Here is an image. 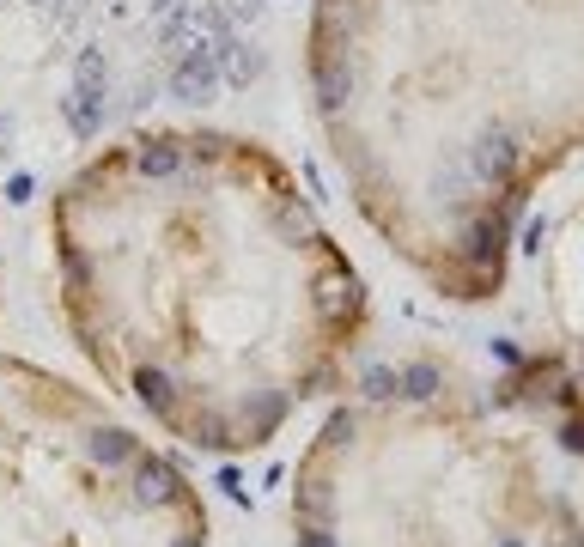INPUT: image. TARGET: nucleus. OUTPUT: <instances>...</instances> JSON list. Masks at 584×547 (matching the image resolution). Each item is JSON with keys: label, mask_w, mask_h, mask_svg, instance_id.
<instances>
[{"label": "nucleus", "mask_w": 584, "mask_h": 547, "mask_svg": "<svg viewBox=\"0 0 584 547\" xmlns=\"http://www.w3.org/2000/svg\"><path fill=\"white\" fill-rule=\"evenodd\" d=\"M469 183H505L511 171H518V140H505V134H481L469 146V159H463Z\"/></svg>", "instance_id": "1"}, {"label": "nucleus", "mask_w": 584, "mask_h": 547, "mask_svg": "<svg viewBox=\"0 0 584 547\" xmlns=\"http://www.w3.org/2000/svg\"><path fill=\"white\" fill-rule=\"evenodd\" d=\"M213 86H219V55H213V49H189V55H177L171 92H177L183 104H207Z\"/></svg>", "instance_id": "2"}, {"label": "nucleus", "mask_w": 584, "mask_h": 547, "mask_svg": "<svg viewBox=\"0 0 584 547\" xmlns=\"http://www.w3.org/2000/svg\"><path fill=\"white\" fill-rule=\"evenodd\" d=\"M134 499L140 505H171L177 499V475H171L159 456H140L134 462Z\"/></svg>", "instance_id": "3"}, {"label": "nucleus", "mask_w": 584, "mask_h": 547, "mask_svg": "<svg viewBox=\"0 0 584 547\" xmlns=\"http://www.w3.org/2000/svg\"><path fill=\"white\" fill-rule=\"evenodd\" d=\"M61 110H67V128H73V134H80V140L104 128V92H80V86H73Z\"/></svg>", "instance_id": "4"}, {"label": "nucleus", "mask_w": 584, "mask_h": 547, "mask_svg": "<svg viewBox=\"0 0 584 547\" xmlns=\"http://www.w3.org/2000/svg\"><path fill=\"white\" fill-rule=\"evenodd\" d=\"M134 165H140V177H177V165H183V152H177L171 140H146V146L134 152Z\"/></svg>", "instance_id": "5"}, {"label": "nucleus", "mask_w": 584, "mask_h": 547, "mask_svg": "<svg viewBox=\"0 0 584 547\" xmlns=\"http://www.w3.org/2000/svg\"><path fill=\"white\" fill-rule=\"evenodd\" d=\"M347 92H353V80H347V67H335V61H323L317 67V98L335 110V104H347Z\"/></svg>", "instance_id": "6"}, {"label": "nucleus", "mask_w": 584, "mask_h": 547, "mask_svg": "<svg viewBox=\"0 0 584 547\" xmlns=\"http://www.w3.org/2000/svg\"><path fill=\"white\" fill-rule=\"evenodd\" d=\"M104 55L98 49H80V61H73V86H80V92H104Z\"/></svg>", "instance_id": "7"}, {"label": "nucleus", "mask_w": 584, "mask_h": 547, "mask_svg": "<svg viewBox=\"0 0 584 547\" xmlns=\"http://www.w3.org/2000/svg\"><path fill=\"white\" fill-rule=\"evenodd\" d=\"M402 389H408V396H414V402H432V396H438V389H445V377H438L432 365H414V371H402Z\"/></svg>", "instance_id": "8"}, {"label": "nucleus", "mask_w": 584, "mask_h": 547, "mask_svg": "<svg viewBox=\"0 0 584 547\" xmlns=\"http://www.w3.org/2000/svg\"><path fill=\"white\" fill-rule=\"evenodd\" d=\"M134 389H140V402H153V408H165V402H171V377H165V371H140V377H134Z\"/></svg>", "instance_id": "9"}, {"label": "nucleus", "mask_w": 584, "mask_h": 547, "mask_svg": "<svg viewBox=\"0 0 584 547\" xmlns=\"http://www.w3.org/2000/svg\"><path fill=\"white\" fill-rule=\"evenodd\" d=\"M92 456H98V462H128L134 444H128L122 432H98V438H92Z\"/></svg>", "instance_id": "10"}, {"label": "nucleus", "mask_w": 584, "mask_h": 547, "mask_svg": "<svg viewBox=\"0 0 584 547\" xmlns=\"http://www.w3.org/2000/svg\"><path fill=\"white\" fill-rule=\"evenodd\" d=\"M469 256H475V262H493V256H499V225H493V219L469 231Z\"/></svg>", "instance_id": "11"}, {"label": "nucleus", "mask_w": 584, "mask_h": 547, "mask_svg": "<svg viewBox=\"0 0 584 547\" xmlns=\"http://www.w3.org/2000/svg\"><path fill=\"white\" fill-rule=\"evenodd\" d=\"M396 389H402L396 365H372V371H365V396H396Z\"/></svg>", "instance_id": "12"}, {"label": "nucleus", "mask_w": 584, "mask_h": 547, "mask_svg": "<svg viewBox=\"0 0 584 547\" xmlns=\"http://www.w3.org/2000/svg\"><path fill=\"white\" fill-rule=\"evenodd\" d=\"M542 238H548V219H542V213H536V219H530V225H524V238H518V244H524V250H530V256H536V250H542Z\"/></svg>", "instance_id": "13"}, {"label": "nucleus", "mask_w": 584, "mask_h": 547, "mask_svg": "<svg viewBox=\"0 0 584 547\" xmlns=\"http://www.w3.org/2000/svg\"><path fill=\"white\" fill-rule=\"evenodd\" d=\"M299 547H341V541H335L329 529H305V535H299Z\"/></svg>", "instance_id": "14"}, {"label": "nucleus", "mask_w": 584, "mask_h": 547, "mask_svg": "<svg viewBox=\"0 0 584 547\" xmlns=\"http://www.w3.org/2000/svg\"><path fill=\"white\" fill-rule=\"evenodd\" d=\"M7 201H13V207L31 201V177H13V183H7Z\"/></svg>", "instance_id": "15"}, {"label": "nucleus", "mask_w": 584, "mask_h": 547, "mask_svg": "<svg viewBox=\"0 0 584 547\" xmlns=\"http://www.w3.org/2000/svg\"><path fill=\"white\" fill-rule=\"evenodd\" d=\"M560 438H566V450H584V426H566Z\"/></svg>", "instance_id": "16"}, {"label": "nucleus", "mask_w": 584, "mask_h": 547, "mask_svg": "<svg viewBox=\"0 0 584 547\" xmlns=\"http://www.w3.org/2000/svg\"><path fill=\"white\" fill-rule=\"evenodd\" d=\"M232 13H244V19H256V13H262V0H232Z\"/></svg>", "instance_id": "17"}, {"label": "nucleus", "mask_w": 584, "mask_h": 547, "mask_svg": "<svg viewBox=\"0 0 584 547\" xmlns=\"http://www.w3.org/2000/svg\"><path fill=\"white\" fill-rule=\"evenodd\" d=\"M7 140H13V122H7V116H0V146H7Z\"/></svg>", "instance_id": "18"}, {"label": "nucleus", "mask_w": 584, "mask_h": 547, "mask_svg": "<svg viewBox=\"0 0 584 547\" xmlns=\"http://www.w3.org/2000/svg\"><path fill=\"white\" fill-rule=\"evenodd\" d=\"M499 547H524V541H518V535H505V541H499Z\"/></svg>", "instance_id": "19"}, {"label": "nucleus", "mask_w": 584, "mask_h": 547, "mask_svg": "<svg viewBox=\"0 0 584 547\" xmlns=\"http://www.w3.org/2000/svg\"><path fill=\"white\" fill-rule=\"evenodd\" d=\"M177 547H201V541H177Z\"/></svg>", "instance_id": "20"}]
</instances>
